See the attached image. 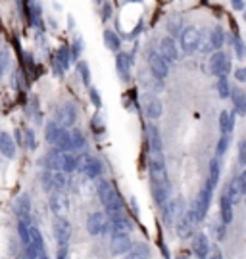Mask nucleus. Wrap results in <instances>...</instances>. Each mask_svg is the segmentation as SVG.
Masks as SVG:
<instances>
[{"label": "nucleus", "mask_w": 246, "mask_h": 259, "mask_svg": "<svg viewBox=\"0 0 246 259\" xmlns=\"http://www.w3.org/2000/svg\"><path fill=\"white\" fill-rule=\"evenodd\" d=\"M208 71L213 77H227V73L231 71V60L223 50H217L215 54H211L210 62H208Z\"/></svg>", "instance_id": "423d86ee"}, {"label": "nucleus", "mask_w": 246, "mask_h": 259, "mask_svg": "<svg viewBox=\"0 0 246 259\" xmlns=\"http://www.w3.org/2000/svg\"><path fill=\"white\" fill-rule=\"evenodd\" d=\"M52 177H54V171L46 169V167L41 171V186H42V190H46V192H52L54 190Z\"/></svg>", "instance_id": "58836bf2"}, {"label": "nucleus", "mask_w": 246, "mask_h": 259, "mask_svg": "<svg viewBox=\"0 0 246 259\" xmlns=\"http://www.w3.org/2000/svg\"><path fill=\"white\" fill-rule=\"evenodd\" d=\"M142 111L150 121L162 117L164 108H162V102H160V98L156 94H152V92H144L142 94Z\"/></svg>", "instance_id": "9b49d317"}, {"label": "nucleus", "mask_w": 246, "mask_h": 259, "mask_svg": "<svg viewBox=\"0 0 246 259\" xmlns=\"http://www.w3.org/2000/svg\"><path fill=\"white\" fill-rule=\"evenodd\" d=\"M58 259H70V258H68V252H66V248H60V250H58Z\"/></svg>", "instance_id": "052dcab7"}, {"label": "nucleus", "mask_w": 246, "mask_h": 259, "mask_svg": "<svg viewBox=\"0 0 246 259\" xmlns=\"http://www.w3.org/2000/svg\"><path fill=\"white\" fill-rule=\"evenodd\" d=\"M146 142H148V152H162V150H164L160 131L154 123H148V125H146Z\"/></svg>", "instance_id": "412c9836"}, {"label": "nucleus", "mask_w": 246, "mask_h": 259, "mask_svg": "<svg viewBox=\"0 0 246 259\" xmlns=\"http://www.w3.org/2000/svg\"><path fill=\"white\" fill-rule=\"evenodd\" d=\"M217 94H219V98H229L231 96V85H229L227 77L217 79Z\"/></svg>", "instance_id": "79ce46f5"}, {"label": "nucleus", "mask_w": 246, "mask_h": 259, "mask_svg": "<svg viewBox=\"0 0 246 259\" xmlns=\"http://www.w3.org/2000/svg\"><path fill=\"white\" fill-rule=\"evenodd\" d=\"M54 148H56V150H60V152H71V133H70V129L60 127L58 137H56V142H54Z\"/></svg>", "instance_id": "bb28decb"}, {"label": "nucleus", "mask_w": 246, "mask_h": 259, "mask_svg": "<svg viewBox=\"0 0 246 259\" xmlns=\"http://www.w3.org/2000/svg\"><path fill=\"white\" fill-rule=\"evenodd\" d=\"M8 64H10V54H8V50H2L0 52V73L6 71Z\"/></svg>", "instance_id": "5fc2aeb1"}, {"label": "nucleus", "mask_w": 246, "mask_h": 259, "mask_svg": "<svg viewBox=\"0 0 246 259\" xmlns=\"http://www.w3.org/2000/svg\"><path fill=\"white\" fill-rule=\"evenodd\" d=\"M225 194L229 196V200H231V204H233V206H235V204H239V202L245 198L243 188H241V183H239V177H233V179H231V183L227 185Z\"/></svg>", "instance_id": "a878e982"}, {"label": "nucleus", "mask_w": 246, "mask_h": 259, "mask_svg": "<svg viewBox=\"0 0 246 259\" xmlns=\"http://www.w3.org/2000/svg\"><path fill=\"white\" fill-rule=\"evenodd\" d=\"M158 52L167 64H175V62H179V50H177L175 40H173L171 37H164V38L160 40Z\"/></svg>", "instance_id": "4468645a"}, {"label": "nucleus", "mask_w": 246, "mask_h": 259, "mask_svg": "<svg viewBox=\"0 0 246 259\" xmlns=\"http://www.w3.org/2000/svg\"><path fill=\"white\" fill-rule=\"evenodd\" d=\"M58 131H60V125H58L56 121H48V123H46V127H44V138H46L48 144L54 146L56 137H58Z\"/></svg>", "instance_id": "4c0bfd02"}, {"label": "nucleus", "mask_w": 246, "mask_h": 259, "mask_svg": "<svg viewBox=\"0 0 246 259\" xmlns=\"http://www.w3.org/2000/svg\"><path fill=\"white\" fill-rule=\"evenodd\" d=\"M233 48H235V54H237L239 60H243V58L246 56V48H245V44H243V40H241L239 35H235V38H233Z\"/></svg>", "instance_id": "49530a36"}, {"label": "nucleus", "mask_w": 246, "mask_h": 259, "mask_svg": "<svg viewBox=\"0 0 246 259\" xmlns=\"http://www.w3.org/2000/svg\"><path fill=\"white\" fill-rule=\"evenodd\" d=\"M148 173H150L152 185L169 181L167 179V169H165V159H164L162 152H148Z\"/></svg>", "instance_id": "7ed1b4c3"}, {"label": "nucleus", "mask_w": 246, "mask_h": 259, "mask_svg": "<svg viewBox=\"0 0 246 259\" xmlns=\"http://www.w3.org/2000/svg\"><path fill=\"white\" fill-rule=\"evenodd\" d=\"M211 196H213V188H210L208 185H204V188L198 192V196L194 198L193 206L191 209L187 211L189 217L193 219L194 223H200L206 219L208 211H210V206H211Z\"/></svg>", "instance_id": "f03ea898"}, {"label": "nucleus", "mask_w": 246, "mask_h": 259, "mask_svg": "<svg viewBox=\"0 0 246 259\" xmlns=\"http://www.w3.org/2000/svg\"><path fill=\"white\" fill-rule=\"evenodd\" d=\"M70 50H71V58H73V60H79V56H81V52H83V38H81V37H75V38H73V46H71Z\"/></svg>", "instance_id": "de8ad7c7"}, {"label": "nucleus", "mask_w": 246, "mask_h": 259, "mask_svg": "<svg viewBox=\"0 0 246 259\" xmlns=\"http://www.w3.org/2000/svg\"><path fill=\"white\" fill-rule=\"evenodd\" d=\"M208 259H223V256H221V250H219L217 246H211L210 254H208Z\"/></svg>", "instance_id": "6e6d98bb"}, {"label": "nucleus", "mask_w": 246, "mask_h": 259, "mask_svg": "<svg viewBox=\"0 0 246 259\" xmlns=\"http://www.w3.org/2000/svg\"><path fill=\"white\" fill-rule=\"evenodd\" d=\"M219 215H221V223L229 224L233 221V204L227 194H221L219 198Z\"/></svg>", "instance_id": "c85d7f7f"}, {"label": "nucleus", "mask_w": 246, "mask_h": 259, "mask_svg": "<svg viewBox=\"0 0 246 259\" xmlns=\"http://www.w3.org/2000/svg\"><path fill=\"white\" fill-rule=\"evenodd\" d=\"M211 228H213V234H215V238H217V240H223V238H225V223H221V221H219V223L213 224Z\"/></svg>", "instance_id": "3c124183"}, {"label": "nucleus", "mask_w": 246, "mask_h": 259, "mask_svg": "<svg viewBox=\"0 0 246 259\" xmlns=\"http://www.w3.org/2000/svg\"><path fill=\"white\" fill-rule=\"evenodd\" d=\"M208 38H210V44L213 50H221L223 42H225V31L221 27H213L210 33H208Z\"/></svg>", "instance_id": "2f4dec72"}, {"label": "nucleus", "mask_w": 246, "mask_h": 259, "mask_svg": "<svg viewBox=\"0 0 246 259\" xmlns=\"http://www.w3.org/2000/svg\"><path fill=\"white\" fill-rule=\"evenodd\" d=\"M239 163L246 167V140L239 142Z\"/></svg>", "instance_id": "864d4df0"}, {"label": "nucleus", "mask_w": 246, "mask_h": 259, "mask_svg": "<svg viewBox=\"0 0 246 259\" xmlns=\"http://www.w3.org/2000/svg\"><path fill=\"white\" fill-rule=\"evenodd\" d=\"M191 248H193V254L198 259H208V254H210V248H211V246H210V240H208V236H206L204 232H194Z\"/></svg>", "instance_id": "f3484780"}, {"label": "nucleus", "mask_w": 246, "mask_h": 259, "mask_svg": "<svg viewBox=\"0 0 246 259\" xmlns=\"http://www.w3.org/2000/svg\"><path fill=\"white\" fill-rule=\"evenodd\" d=\"M245 19H246V14H245Z\"/></svg>", "instance_id": "69168bd1"}, {"label": "nucleus", "mask_w": 246, "mask_h": 259, "mask_svg": "<svg viewBox=\"0 0 246 259\" xmlns=\"http://www.w3.org/2000/svg\"><path fill=\"white\" fill-rule=\"evenodd\" d=\"M16 140H18L19 144H23V133L19 129H16Z\"/></svg>", "instance_id": "680f3d73"}, {"label": "nucleus", "mask_w": 246, "mask_h": 259, "mask_svg": "<svg viewBox=\"0 0 246 259\" xmlns=\"http://www.w3.org/2000/svg\"><path fill=\"white\" fill-rule=\"evenodd\" d=\"M133 246V240L129 236V232H118V234H112V240H110V250L114 256H125L129 254Z\"/></svg>", "instance_id": "ddd939ff"}, {"label": "nucleus", "mask_w": 246, "mask_h": 259, "mask_svg": "<svg viewBox=\"0 0 246 259\" xmlns=\"http://www.w3.org/2000/svg\"><path fill=\"white\" fill-rule=\"evenodd\" d=\"M200 31L196 29V27H185L181 35H179V38H181V48L185 54H193L200 48Z\"/></svg>", "instance_id": "6e6552de"}, {"label": "nucleus", "mask_w": 246, "mask_h": 259, "mask_svg": "<svg viewBox=\"0 0 246 259\" xmlns=\"http://www.w3.org/2000/svg\"><path fill=\"white\" fill-rule=\"evenodd\" d=\"M16 154H18L16 140L10 137L8 133H0V155H4L8 159H14Z\"/></svg>", "instance_id": "b1692460"}, {"label": "nucleus", "mask_w": 246, "mask_h": 259, "mask_svg": "<svg viewBox=\"0 0 246 259\" xmlns=\"http://www.w3.org/2000/svg\"><path fill=\"white\" fill-rule=\"evenodd\" d=\"M231 96H233V104H235V111L239 115H246V94L245 90H239V88H231Z\"/></svg>", "instance_id": "7c9ffc66"}, {"label": "nucleus", "mask_w": 246, "mask_h": 259, "mask_svg": "<svg viewBox=\"0 0 246 259\" xmlns=\"http://www.w3.org/2000/svg\"><path fill=\"white\" fill-rule=\"evenodd\" d=\"M52 232L56 242L60 244V248H66L71 238V223L66 217H56L52 224Z\"/></svg>", "instance_id": "f8f14e48"}, {"label": "nucleus", "mask_w": 246, "mask_h": 259, "mask_svg": "<svg viewBox=\"0 0 246 259\" xmlns=\"http://www.w3.org/2000/svg\"><path fill=\"white\" fill-rule=\"evenodd\" d=\"M64 159H66V152H60V150H50L48 154L42 157V165L50 171H62L64 173Z\"/></svg>", "instance_id": "a211bd4d"}, {"label": "nucleus", "mask_w": 246, "mask_h": 259, "mask_svg": "<svg viewBox=\"0 0 246 259\" xmlns=\"http://www.w3.org/2000/svg\"><path fill=\"white\" fill-rule=\"evenodd\" d=\"M108 228L112 234H118V232H129L133 228V221L129 219V215L123 211H118V213H112L108 215Z\"/></svg>", "instance_id": "9d476101"}, {"label": "nucleus", "mask_w": 246, "mask_h": 259, "mask_svg": "<svg viewBox=\"0 0 246 259\" xmlns=\"http://www.w3.org/2000/svg\"><path fill=\"white\" fill-rule=\"evenodd\" d=\"M31 211H33V206H31V198L27 194H21L16 202V213H18V221H23V223L29 224L31 221Z\"/></svg>", "instance_id": "aec40b11"}, {"label": "nucleus", "mask_w": 246, "mask_h": 259, "mask_svg": "<svg viewBox=\"0 0 246 259\" xmlns=\"http://www.w3.org/2000/svg\"><path fill=\"white\" fill-rule=\"evenodd\" d=\"M25 254H27V259H39V252L35 250V246H25Z\"/></svg>", "instance_id": "4d7b16f0"}, {"label": "nucleus", "mask_w": 246, "mask_h": 259, "mask_svg": "<svg viewBox=\"0 0 246 259\" xmlns=\"http://www.w3.org/2000/svg\"><path fill=\"white\" fill-rule=\"evenodd\" d=\"M23 10H25V14H27V21L31 23V25H35L39 29H42L44 25H42V6H41V2L39 0H25V4H23Z\"/></svg>", "instance_id": "dca6fc26"}, {"label": "nucleus", "mask_w": 246, "mask_h": 259, "mask_svg": "<svg viewBox=\"0 0 246 259\" xmlns=\"http://www.w3.org/2000/svg\"><path fill=\"white\" fill-rule=\"evenodd\" d=\"M88 98H90V102H92L94 108H102V98H100V94H98V90L94 86H88Z\"/></svg>", "instance_id": "09e8293b"}, {"label": "nucleus", "mask_w": 246, "mask_h": 259, "mask_svg": "<svg viewBox=\"0 0 246 259\" xmlns=\"http://www.w3.org/2000/svg\"><path fill=\"white\" fill-rule=\"evenodd\" d=\"M39 259H48V254H46V252H41V254H39Z\"/></svg>", "instance_id": "e2e57ef3"}, {"label": "nucleus", "mask_w": 246, "mask_h": 259, "mask_svg": "<svg viewBox=\"0 0 246 259\" xmlns=\"http://www.w3.org/2000/svg\"><path fill=\"white\" fill-rule=\"evenodd\" d=\"M233 127H235V113H229V111L223 110L219 113V131H221V135H231Z\"/></svg>", "instance_id": "473e14b6"}, {"label": "nucleus", "mask_w": 246, "mask_h": 259, "mask_svg": "<svg viewBox=\"0 0 246 259\" xmlns=\"http://www.w3.org/2000/svg\"><path fill=\"white\" fill-rule=\"evenodd\" d=\"M219 177H221V165H219V157H211L210 167H208V181H206V185H208L210 188L215 190L217 183H219Z\"/></svg>", "instance_id": "cd10ccee"}, {"label": "nucleus", "mask_w": 246, "mask_h": 259, "mask_svg": "<svg viewBox=\"0 0 246 259\" xmlns=\"http://www.w3.org/2000/svg\"><path fill=\"white\" fill-rule=\"evenodd\" d=\"M122 259H135V258H133L131 254H125V256H122Z\"/></svg>", "instance_id": "0e129e2a"}, {"label": "nucleus", "mask_w": 246, "mask_h": 259, "mask_svg": "<svg viewBox=\"0 0 246 259\" xmlns=\"http://www.w3.org/2000/svg\"><path fill=\"white\" fill-rule=\"evenodd\" d=\"M71 150L73 152H81L83 148H85V144H87V140H85V135L79 131V129H71Z\"/></svg>", "instance_id": "e433bc0d"}, {"label": "nucleus", "mask_w": 246, "mask_h": 259, "mask_svg": "<svg viewBox=\"0 0 246 259\" xmlns=\"http://www.w3.org/2000/svg\"><path fill=\"white\" fill-rule=\"evenodd\" d=\"M185 213H187V207H185L183 198H173L162 207V217L165 224H175Z\"/></svg>", "instance_id": "39448f33"}, {"label": "nucleus", "mask_w": 246, "mask_h": 259, "mask_svg": "<svg viewBox=\"0 0 246 259\" xmlns=\"http://www.w3.org/2000/svg\"><path fill=\"white\" fill-rule=\"evenodd\" d=\"M54 60H56V64H60V68L66 71V69L71 66V60H73V58H71L70 46H60L58 52H56V58H54Z\"/></svg>", "instance_id": "c9c22d12"}, {"label": "nucleus", "mask_w": 246, "mask_h": 259, "mask_svg": "<svg viewBox=\"0 0 246 259\" xmlns=\"http://www.w3.org/2000/svg\"><path fill=\"white\" fill-rule=\"evenodd\" d=\"M102 171H104V163L98 159V157H94V155H88L87 159V165H85V169H83V173L87 175L88 179H98L100 175H102Z\"/></svg>", "instance_id": "393cba45"}, {"label": "nucleus", "mask_w": 246, "mask_h": 259, "mask_svg": "<svg viewBox=\"0 0 246 259\" xmlns=\"http://www.w3.org/2000/svg\"><path fill=\"white\" fill-rule=\"evenodd\" d=\"M48 206H50V209H52V213L56 215V217H64V215L68 213V209H70V200L66 198L64 192L54 190L52 194H50Z\"/></svg>", "instance_id": "2eb2a0df"}, {"label": "nucleus", "mask_w": 246, "mask_h": 259, "mask_svg": "<svg viewBox=\"0 0 246 259\" xmlns=\"http://www.w3.org/2000/svg\"><path fill=\"white\" fill-rule=\"evenodd\" d=\"M90 127H92V131H96L98 135H100V133H104V123H102V117H100V115H94V117H92V123H90Z\"/></svg>", "instance_id": "603ef678"}, {"label": "nucleus", "mask_w": 246, "mask_h": 259, "mask_svg": "<svg viewBox=\"0 0 246 259\" xmlns=\"http://www.w3.org/2000/svg\"><path fill=\"white\" fill-rule=\"evenodd\" d=\"M131 56L125 54V52H118L116 54V69H118V75L122 77V81H129L131 77Z\"/></svg>", "instance_id": "4be33fe9"}, {"label": "nucleus", "mask_w": 246, "mask_h": 259, "mask_svg": "<svg viewBox=\"0 0 246 259\" xmlns=\"http://www.w3.org/2000/svg\"><path fill=\"white\" fill-rule=\"evenodd\" d=\"M231 4H233L235 10H243L245 8V0H231Z\"/></svg>", "instance_id": "bf43d9fd"}, {"label": "nucleus", "mask_w": 246, "mask_h": 259, "mask_svg": "<svg viewBox=\"0 0 246 259\" xmlns=\"http://www.w3.org/2000/svg\"><path fill=\"white\" fill-rule=\"evenodd\" d=\"M194 221L189 217V213H185L179 221L175 223V232L179 238H183V240H187V238H193L194 236Z\"/></svg>", "instance_id": "5701e85b"}, {"label": "nucleus", "mask_w": 246, "mask_h": 259, "mask_svg": "<svg viewBox=\"0 0 246 259\" xmlns=\"http://www.w3.org/2000/svg\"><path fill=\"white\" fill-rule=\"evenodd\" d=\"M152 198L160 207H164L169 200H171V183L165 181V183H158V185H152Z\"/></svg>", "instance_id": "6ab92c4d"}, {"label": "nucleus", "mask_w": 246, "mask_h": 259, "mask_svg": "<svg viewBox=\"0 0 246 259\" xmlns=\"http://www.w3.org/2000/svg\"><path fill=\"white\" fill-rule=\"evenodd\" d=\"M18 234L21 242H23V246H29V224L23 223V221H18Z\"/></svg>", "instance_id": "a18cd8bd"}, {"label": "nucleus", "mask_w": 246, "mask_h": 259, "mask_svg": "<svg viewBox=\"0 0 246 259\" xmlns=\"http://www.w3.org/2000/svg\"><path fill=\"white\" fill-rule=\"evenodd\" d=\"M129 254H131L135 259H150L152 250H150V246H148L146 242H133Z\"/></svg>", "instance_id": "c756f323"}, {"label": "nucleus", "mask_w": 246, "mask_h": 259, "mask_svg": "<svg viewBox=\"0 0 246 259\" xmlns=\"http://www.w3.org/2000/svg\"><path fill=\"white\" fill-rule=\"evenodd\" d=\"M23 135H25V146H27L29 150H35V148H37L35 131H33V129H27V131H25Z\"/></svg>", "instance_id": "8fccbe9b"}, {"label": "nucleus", "mask_w": 246, "mask_h": 259, "mask_svg": "<svg viewBox=\"0 0 246 259\" xmlns=\"http://www.w3.org/2000/svg\"><path fill=\"white\" fill-rule=\"evenodd\" d=\"M77 75L81 77V81L85 83V85H88L90 83V69H88V64L87 62H77Z\"/></svg>", "instance_id": "37998d69"}, {"label": "nucleus", "mask_w": 246, "mask_h": 259, "mask_svg": "<svg viewBox=\"0 0 246 259\" xmlns=\"http://www.w3.org/2000/svg\"><path fill=\"white\" fill-rule=\"evenodd\" d=\"M87 232L92 236H98V234H106L110 232L108 228V215L104 211H94L87 217Z\"/></svg>", "instance_id": "1a4fd4ad"}, {"label": "nucleus", "mask_w": 246, "mask_h": 259, "mask_svg": "<svg viewBox=\"0 0 246 259\" xmlns=\"http://www.w3.org/2000/svg\"><path fill=\"white\" fill-rule=\"evenodd\" d=\"M77 117H79V111H77V106L75 104H60L56 110H54V121L64 127V129H70L77 123Z\"/></svg>", "instance_id": "20e7f679"}, {"label": "nucleus", "mask_w": 246, "mask_h": 259, "mask_svg": "<svg viewBox=\"0 0 246 259\" xmlns=\"http://www.w3.org/2000/svg\"><path fill=\"white\" fill-rule=\"evenodd\" d=\"M52 183H54V190L58 192H64V188L68 186V175L62 171H54V177H52ZM52 190V192H54Z\"/></svg>", "instance_id": "ea45409f"}, {"label": "nucleus", "mask_w": 246, "mask_h": 259, "mask_svg": "<svg viewBox=\"0 0 246 259\" xmlns=\"http://www.w3.org/2000/svg\"><path fill=\"white\" fill-rule=\"evenodd\" d=\"M29 244L31 246H35V250L41 254V252H46V248H44V238H42V234H41V230L33 226V224H29Z\"/></svg>", "instance_id": "f704fd0d"}, {"label": "nucleus", "mask_w": 246, "mask_h": 259, "mask_svg": "<svg viewBox=\"0 0 246 259\" xmlns=\"http://www.w3.org/2000/svg\"><path fill=\"white\" fill-rule=\"evenodd\" d=\"M229 144H231V135H221V138L217 140V146H215V157L225 155Z\"/></svg>", "instance_id": "a19ab883"}, {"label": "nucleus", "mask_w": 246, "mask_h": 259, "mask_svg": "<svg viewBox=\"0 0 246 259\" xmlns=\"http://www.w3.org/2000/svg\"><path fill=\"white\" fill-rule=\"evenodd\" d=\"M104 44L108 50L116 52V54L122 52V40H120V37L114 33L112 29H106L104 31Z\"/></svg>", "instance_id": "72a5a7b5"}, {"label": "nucleus", "mask_w": 246, "mask_h": 259, "mask_svg": "<svg viewBox=\"0 0 246 259\" xmlns=\"http://www.w3.org/2000/svg\"><path fill=\"white\" fill-rule=\"evenodd\" d=\"M146 62H148V68H150V75H154L156 79L164 81V79L169 75V64L160 56V52L148 50Z\"/></svg>", "instance_id": "0eeeda50"}, {"label": "nucleus", "mask_w": 246, "mask_h": 259, "mask_svg": "<svg viewBox=\"0 0 246 259\" xmlns=\"http://www.w3.org/2000/svg\"><path fill=\"white\" fill-rule=\"evenodd\" d=\"M235 79L239 83H246V68H239L235 71Z\"/></svg>", "instance_id": "13d9d810"}, {"label": "nucleus", "mask_w": 246, "mask_h": 259, "mask_svg": "<svg viewBox=\"0 0 246 259\" xmlns=\"http://www.w3.org/2000/svg\"><path fill=\"white\" fill-rule=\"evenodd\" d=\"M167 29H169V33L173 35V37H179V35H181V31L185 29V27H183V23H181V17H179V16L171 17V19L167 21Z\"/></svg>", "instance_id": "c03bdc74"}, {"label": "nucleus", "mask_w": 246, "mask_h": 259, "mask_svg": "<svg viewBox=\"0 0 246 259\" xmlns=\"http://www.w3.org/2000/svg\"><path fill=\"white\" fill-rule=\"evenodd\" d=\"M96 192H98V198H100V204L104 206V213L112 215V213H118L123 211V198L120 196L118 188L114 186L112 181L108 179H100L98 185H96Z\"/></svg>", "instance_id": "f257e3e1"}]
</instances>
